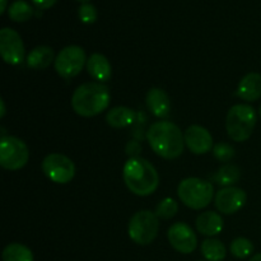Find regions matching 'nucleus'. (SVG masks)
<instances>
[{
  "label": "nucleus",
  "mask_w": 261,
  "mask_h": 261,
  "mask_svg": "<svg viewBox=\"0 0 261 261\" xmlns=\"http://www.w3.org/2000/svg\"><path fill=\"white\" fill-rule=\"evenodd\" d=\"M53 61H55L54 51L48 46H37L27 56V65L35 70H43Z\"/></svg>",
  "instance_id": "18"
},
{
  "label": "nucleus",
  "mask_w": 261,
  "mask_h": 261,
  "mask_svg": "<svg viewBox=\"0 0 261 261\" xmlns=\"http://www.w3.org/2000/svg\"><path fill=\"white\" fill-rule=\"evenodd\" d=\"M246 193L242 189L236 188V186H228L223 188L216 194L214 198V204L218 212L226 216L237 213L246 203Z\"/></svg>",
  "instance_id": "12"
},
{
  "label": "nucleus",
  "mask_w": 261,
  "mask_h": 261,
  "mask_svg": "<svg viewBox=\"0 0 261 261\" xmlns=\"http://www.w3.org/2000/svg\"><path fill=\"white\" fill-rule=\"evenodd\" d=\"M3 261H35L31 249L18 242H13L3 250Z\"/></svg>",
  "instance_id": "22"
},
{
  "label": "nucleus",
  "mask_w": 261,
  "mask_h": 261,
  "mask_svg": "<svg viewBox=\"0 0 261 261\" xmlns=\"http://www.w3.org/2000/svg\"><path fill=\"white\" fill-rule=\"evenodd\" d=\"M201 255L208 261H223L226 259V246L217 239H206L201 242Z\"/></svg>",
  "instance_id": "20"
},
{
  "label": "nucleus",
  "mask_w": 261,
  "mask_h": 261,
  "mask_svg": "<svg viewBox=\"0 0 261 261\" xmlns=\"http://www.w3.org/2000/svg\"><path fill=\"white\" fill-rule=\"evenodd\" d=\"M56 2H58V0H32L33 4H35L36 7L41 8V9H48V8L53 7Z\"/></svg>",
  "instance_id": "29"
},
{
  "label": "nucleus",
  "mask_w": 261,
  "mask_h": 261,
  "mask_svg": "<svg viewBox=\"0 0 261 261\" xmlns=\"http://www.w3.org/2000/svg\"><path fill=\"white\" fill-rule=\"evenodd\" d=\"M78 17L84 24H92L97 20V9L91 3H83L78 8Z\"/></svg>",
  "instance_id": "27"
},
{
  "label": "nucleus",
  "mask_w": 261,
  "mask_h": 261,
  "mask_svg": "<svg viewBox=\"0 0 261 261\" xmlns=\"http://www.w3.org/2000/svg\"><path fill=\"white\" fill-rule=\"evenodd\" d=\"M8 15L14 22H25L33 15V8L25 0H15L8 9Z\"/></svg>",
  "instance_id": "23"
},
{
  "label": "nucleus",
  "mask_w": 261,
  "mask_h": 261,
  "mask_svg": "<svg viewBox=\"0 0 261 261\" xmlns=\"http://www.w3.org/2000/svg\"><path fill=\"white\" fill-rule=\"evenodd\" d=\"M0 103H2V114H0V116L3 117L5 115V105H4V101H3V99L0 101Z\"/></svg>",
  "instance_id": "32"
},
{
  "label": "nucleus",
  "mask_w": 261,
  "mask_h": 261,
  "mask_svg": "<svg viewBox=\"0 0 261 261\" xmlns=\"http://www.w3.org/2000/svg\"><path fill=\"white\" fill-rule=\"evenodd\" d=\"M7 9V0H2V7H0V13H4Z\"/></svg>",
  "instance_id": "30"
},
{
  "label": "nucleus",
  "mask_w": 261,
  "mask_h": 261,
  "mask_svg": "<svg viewBox=\"0 0 261 261\" xmlns=\"http://www.w3.org/2000/svg\"><path fill=\"white\" fill-rule=\"evenodd\" d=\"M254 252V244L246 237H237L231 244V254L237 259H246Z\"/></svg>",
  "instance_id": "24"
},
{
  "label": "nucleus",
  "mask_w": 261,
  "mask_h": 261,
  "mask_svg": "<svg viewBox=\"0 0 261 261\" xmlns=\"http://www.w3.org/2000/svg\"><path fill=\"white\" fill-rule=\"evenodd\" d=\"M213 155L219 162H229L234 157V148L228 143H217L213 147Z\"/></svg>",
  "instance_id": "26"
},
{
  "label": "nucleus",
  "mask_w": 261,
  "mask_h": 261,
  "mask_svg": "<svg viewBox=\"0 0 261 261\" xmlns=\"http://www.w3.org/2000/svg\"><path fill=\"white\" fill-rule=\"evenodd\" d=\"M87 60L86 51L81 46H66L55 58V70L63 78L71 79L81 73Z\"/></svg>",
  "instance_id": "8"
},
{
  "label": "nucleus",
  "mask_w": 261,
  "mask_h": 261,
  "mask_svg": "<svg viewBox=\"0 0 261 261\" xmlns=\"http://www.w3.org/2000/svg\"><path fill=\"white\" fill-rule=\"evenodd\" d=\"M196 229L199 233L204 234V236L213 237L221 233L223 231V219L218 213L214 212H204V213L199 214L195 222Z\"/></svg>",
  "instance_id": "17"
},
{
  "label": "nucleus",
  "mask_w": 261,
  "mask_h": 261,
  "mask_svg": "<svg viewBox=\"0 0 261 261\" xmlns=\"http://www.w3.org/2000/svg\"><path fill=\"white\" fill-rule=\"evenodd\" d=\"M250 261H261V254H256L250 259Z\"/></svg>",
  "instance_id": "31"
},
{
  "label": "nucleus",
  "mask_w": 261,
  "mask_h": 261,
  "mask_svg": "<svg viewBox=\"0 0 261 261\" xmlns=\"http://www.w3.org/2000/svg\"><path fill=\"white\" fill-rule=\"evenodd\" d=\"M145 103L148 110L154 115L155 117L165 119L170 115L171 111V99L168 94L161 88H150L145 97Z\"/></svg>",
  "instance_id": "14"
},
{
  "label": "nucleus",
  "mask_w": 261,
  "mask_h": 261,
  "mask_svg": "<svg viewBox=\"0 0 261 261\" xmlns=\"http://www.w3.org/2000/svg\"><path fill=\"white\" fill-rule=\"evenodd\" d=\"M259 115H260V117H261V106H260V109H259Z\"/></svg>",
  "instance_id": "34"
},
{
  "label": "nucleus",
  "mask_w": 261,
  "mask_h": 261,
  "mask_svg": "<svg viewBox=\"0 0 261 261\" xmlns=\"http://www.w3.org/2000/svg\"><path fill=\"white\" fill-rule=\"evenodd\" d=\"M147 140L153 152L165 160L180 157L185 147V137L176 124L157 121L148 129Z\"/></svg>",
  "instance_id": "1"
},
{
  "label": "nucleus",
  "mask_w": 261,
  "mask_h": 261,
  "mask_svg": "<svg viewBox=\"0 0 261 261\" xmlns=\"http://www.w3.org/2000/svg\"><path fill=\"white\" fill-rule=\"evenodd\" d=\"M125 150H126V154L130 155V158L138 157L139 153L142 152V145L137 140H130L126 144V147H125Z\"/></svg>",
  "instance_id": "28"
},
{
  "label": "nucleus",
  "mask_w": 261,
  "mask_h": 261,
  "mask_svg": "<svg viewBox=\"0 0 261 261\" xmlns=\"http://www.w3.org/2000/svg\"><path fill=\"white\" fill-rule=\"evenodd\" d=\"M184 137H185L186 147L194 154H205V153L213 150V138H212L211 133L200 125L189 126Z\"/></svg>",
  "instance_id": "13"
},
{
  "label": "nucleus",
  "mask_w": 261,
  "mask_h": 261,
  "mask_svg": "<svg viewBox=\"0 0 261 261\" xmlns=\"http://www.w3.org/2000/svg\"><path fill=\"white\" fill-rule=\"evenodd\" d=\"M201 261H203V260H201Z\"/></svg>",
  "instance_id": "35"
},
{
  "label": "nucleus",
  "mask_w": 261,
  "mask_h": 261,
  "mask_svg": "<svg viewBox=\"0 0 261 261\" xmlns=\"http://www.w3.org/2000/svg\"><path fill=\"white\" fill-rule=\"evenodd\" d=\"M178 205L172 198H166L161 201L155 208V214L158 218L162 219H171L177 214Z\"/></svg>",
  "instance_id": "25"
},
{
  "label": "nucleus",
  "mask_w": 261,
  "mask_h": 261,
  "mask_svg": "<svg viewBox=\"0 0 261 261\" xmlns=\"http://www.w3.org/2000/svg\"><path fill=\"white\" fill-rule=\"evenodd\" d=\"M167 237L171 246L180 254H191L198 246V239L194 229L184 222L172 224L168 229Z\"/></svg>",
  "instance_id": "11"
},
{
  "label": "nucleus",
  "mask_w": 261,
  "mask_h": 261,
  "mask_svg": "<svg viewBox=\"0 0 261 261\" xmlns=\"http://www.w3.org/2000/svg\"><path fill=\"white\" fill-rule=\"evenodd\" d=\"M42 171L55 184H68L75 176L74 162L61 153H51L42 161Z\"/></svg>",
  "instance_id": "9"
},
{
  "label": "nucleus",
  "mask_w": 261,
  "mask_h": 261,
  "mask_svg": "<svg viewBox=\"0 0 261 261\" xmlns=\"http://www.w3.org/2000/svg\"><path fill=\"white\" fill-rule=\"evenodd\" d=\"M30 160V149L22 139L17 137H3L0 140V165L9 171L24 167Z\"/></svg>",
  "instance_id": "7"
},
{
  "label": "nucleus",
  "mask_w": 261,
  "mask_h": 261,
  "mask_svg": "<svg viewBox=\"0 0 261 261\" xmlns=\"http://www.w3.org/2000/svg\"><path fill=\"white\" fill-rule=\"evenodd\" d=\"M111 94L109 88L99 82H88L79 86L71 96V107L76 115L93 117L109 107Z\"/></svg>",
  "instance_id": "3"
},
{
  "label": "nucleus",
  "mask_w": 261,
  "mask_h": 261,
  "mask_svg": "<svg viewBox=\"0 0 261 261\" xmlns=\"http://www.w3.org/2000/svg\"><path fill=\"white\" fill-rule=\"evenodd\" d=\"M256 111L245 103L234 105L229 109L226 117V130L234 142H245L254 133L256 126Z\"/></svg>",
  "instance_id": "4"
},
{
  "label": "nucleus",
  "mask_w": 261,
  "mask_h": 261,
  "mask_svg": "<svg viewBox=\"0 0 261 261\" xmlns=\"http://www.w3.org/2000/svg\"><path fill=\"white\" fill-rule=\"evenodd\" d=\"M0 54L9 65H19L24 61V45L17 31L8 27L0 31Z\"/></svg>",
  "instance_id": "10"
},
{
  "label": "nucleus",
  "mask_w": 261,
  "mask_h": 261,
  "mask_svg": "<svg viewBox=\"0 0 261 261\" xmlns=\"http://www.w3.org/2000/svg\"><path fill=\"white\" fill-rule=\"evenodd\" d=\"M237 97L244 101L254 102L261 97V75L259 73H249L241 79L236 91Z\"/></svg>",
  "instance_id": "15"
},
{
  "label": "nucleus",
  "mask_w": 261,
  "mask_h": 261,
  "mask_svg": "<svg viewBox=\"0 0 261 261\" xmlns=\"http://www.w3.org/2000/svg\"><path fill=\"white\" fill-rule=\"evenodd\" d=\"M87 70L88 74L99 83L110 81L112 75V68L107 58L102 54H92L87 60Z\"/></svg>",
  "instance_id": "16"
},
{
  "label": "nucleus",
  "mask_w": 261,
  "mask_h": 261,
  "mask_svg": "<svg viewBox=\"0 0 261 261\" xmlns=\"http://www.w3.org/2000/svg\"><path fill=\"white\" fill-rule=\"evenodd\" d=\"M240 177H241V171H240V168L236 165H232V163H227V165L222 166L217 171L216 175L213 176L214 181L218 185L223 186V188L233 186L234 184L239 182Z\"/></svg>",
  "instance_id": "21"
},
{
  "label": "nucleus",
  "mask_w": 261,
  "mask_h": 261,
  "mask_svg": "<svg viewBox=\"0 0 261 261\" xmlns=\"http://www.w3.org/2000/svg\"><path fill=\"white\" fill-rule=\"evenodd\" d=\"M129 237L135 244L145 245L152 244L160 231V221L157 214L150 211H140L130 218Z\"/></svg>",
  "instance_id": "6"
},
{
  "label": "nucleus",
  "mask_w": 261,
  "mask_h": 261,
  "mask_svg": "<svg viewBox=\"0 0 261 261\" xmlns=\"http://www.w3.org/2000/svg\"><path fill=\"white\" fill-rule=\"evenodd\" d=\"M177 194L188 208L200 211L208 206L214 198L212 182L199 177H189L178 184Z\"/></svg>",
  "instance_id": "5"
},
{
  "label": "nucleus",
  "mask_w": 261,
  "mask_h": 261,
  "mask_svg": "<svg viewBox=\"0 0 261 261\" xmlns=\"http://www.w3.org/2000/svg\"><path fill=\"white\" fill-rule=\"evenodd\" d=\"M126 188L138 196H148L157 190L160 176L150 162L140 157L129 158L122 168Z\"/></svg>",
  "instance_id": "2"
},
{
  "label": "nucleus",
  "mask_w": 261,
  "mask_h": 261,
  "mask_svg": "<svg viewBox=\"0 0 261 261\" xmlns=\"http://www.w3.org/2000/svg\"><path fill=\"white\" fill-rule=\"evenodd\" d=\"M78 2H82V3H88L89 0H78Z\"/></svg>",
  "instance_id": "33"
},
{
  "label": "nucleus",
  "mask_w": 261,
  "mask_h": 261,
  "mask_svg": "<svg viewBox=\"0 0 261 261\" xmlns=\"http://www.w3.org/2000/svg\"><path fill=\"white\" fill-rule=\"evenodd\" d=\"M135 120V112L125 106H117L110 110L106 115V121L110 126L115 129L129 126Z\"/></svg>",
  "instance_id": "19"
}]
</instances>
